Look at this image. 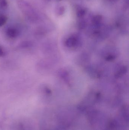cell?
<instances>
[{"label":"cell","mask_w":129,"mask_h":130,"mask_svg":"<svg viewBox=\"0 0 129 130\" xmlns=\"http://www.w3.org/2000/svg\"><path fill=\"white\" fill-rule=\"evenodd\" d=\"M58 1H62V0H58Z\"/></svg>","instance_id":"cell-9"},{"label":"cell","mask_w":129,"mask_h":130,"mask_svg":"<svg viewBox=\"0 0 129 130\" xmlns=\"http://www.w3.org/2000/svg\"><path fill=\"white\" fill-rule=\"evenodd\" d=\"M102 16L100 15H95L92 18V22L95 24H98L100 23L102 20Z\"/></svg>","instance_id":"cell-2"},{"label":"cell","mask_w":129,"mask_h":130,"mask_svg":"<svg viewBox=\"0 0 129 130\" xmlns=\"http://www.w3.org/2000/svg\"><path fill=\"white\" fill-rule=\"evenodd\" d=\"M6 34L8 37L14 38L17 37L19 35V32L16 28L10 27L7 29Z\"/></svg>","instance_id":"cell-1"},{"label":"cell","mask_w":129,"mask_h":130,"mask_svg":"<svg viewBox=\"0 0 129 130\" xmlns=\"http://www.w3.org/2000/svg\"><path fill=\"white\" fill-rule=\"evenodd\" d=\"M86 13V10L84 8H80L76 11V15L79 18H82L84 17Z\"/></svg>","instance_id":"cell-3"},{"label":"cell","mask_w":129,"mask_h":130,"mask_svg":"<svg viewBox=\"0 0 129 130\" xmlns=\"http://www.w3.org/2000/svg\"><path fill=\"white\" fill-rule=\"evenodd\" d=\"M8 18L4 15H0V27L6 24Z\"/></svg>","instance_id":"cell-5"},{"label":"cell","mask_w":129,"mask_h":130,"mask_svg":"<svg viewBox=\"0 0 129 130\" xmlns=\"http://www.w3.org/2000/svg\"><path fill=\"white\" fill-rule=\"evenodd\" d=\"M64 11H65V8L63 6H61V7L58 8L57 13L58 14L59 16H60V15H63L64 13Z\"/></svg>","instance_id":"cell-6"},{"label":"cell","mask_w":129,"mask_h":130,"mask_svg":"<svg viewBox=\"0 0 129 130\" xmlns=\"http://www.w3.org/2000/svg\"><path fill=\"white\" fill-rule=\"evenodd\" d=\"M4 51L2 47L0 46V56H2L4 55Z\"/></svg>","instance_id":"cell-7"},{"label":"cell","mask_w":129,"mask_h":130,"mask_svg":"<svg viewBox=\"0 0 129 130\" xmlns=\"http://www.w3.org/2000/svg\"><path fill=\"white\" fill-rule=\"evenodd\" d=\"M109 1H116L117 0H109Z\"/></svg>","instance_id":"cell-8"},{"label":"cell","mask_w":129,"mask_h":130,"mask_svg":"<svg viewBox=\"0 0 129 130\" xmlns=\"http://www.w3.org/2000/svg\"><path fill=\"white\" fill-rule=\"evenodd\" d=\"M8 7L7 0H0V8L3 10L7 9Z\"/></svg>","instance_id":"cell-4"}]
</instances>
